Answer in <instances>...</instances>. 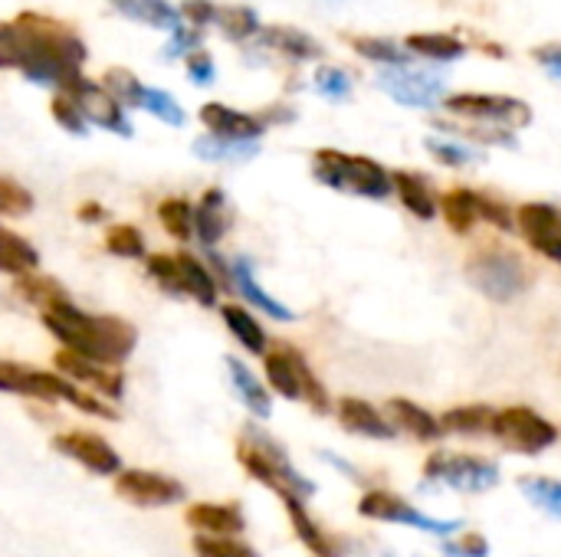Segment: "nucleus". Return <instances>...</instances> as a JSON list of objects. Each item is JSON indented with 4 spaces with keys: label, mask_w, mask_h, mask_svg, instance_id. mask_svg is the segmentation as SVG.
Masks as SVG:
<instances>
[{
    "label": "nucleus",
    "mask_w": 561,
    "mask_h": 557,
    "mask_svg": "<svg viewBox=\"0 0 561 557\" xmlns=\"http://www.w3.org/2000/svg\"><path fill=\"white\" fill-rule=\"evenodd\" d=\"M194 557H260L256 548H250L240 538H210L194 535Z\"/></svg>",
    "instance_id": "45"
},
{
    "label": "nucleus",
    "mask_w": 561,
    "mask_h": 557,
    "mask_svg": "<svg viewBox=\"0 0 561 557\" xmlns=\"http://www.w3.org/2000/svg\"><path fill=\"white\" fill-rule=\"evenodd\" d=\"M33 210V194L16 181L0 177V213L3 217H26Z\"/></svg>",
    "instance_id": "47"
},
{
    "label": "nucleus",
    "mask_w": 561,
    "mask_h": 557,
    "mask_svg": "<svg viewBox=\"0 0 561 557\" xmlns=\"http://www.w3.org/2000/svg\"><path fill=\"white\" fill-rule=\"evenodd\" d=\"M43 328L62 345V351H72V355L89 358V361L105 364V368L125 364L138 345V332L125 318L92 315V312L76 309L72 302L46 309Z\"/></svg>",
    "instance_id": "2"
},
{
    "label": "nucleus",
    "mask_w": 561,
    "mask_h": 557,
    "mask_svg": "<svg viewBox=\"0 0 561 557\" xmlns=\"http://www.w3.org/2000/svg\"><path fill=\"white\" fill-rule=\"evenodd\" d=\"M404 43L411 53L434 59V62H454L467 53V43H460L457 36H447V33H411Z\"/></svg>",
    "instance_id": "35"
},
{
    "label": "nucleus",
    "mask_w": 561,
    "mask_h": 557,
    "mask_svg": "<svg viewBox=\"0 0 561 557\" xmlns=\"http://www.w3.org/2000/svg\"><path fill=\"white\" fill-rule=\"evenodd\" d=\"M463 276L490 302H513V299L526 295L529 286H533V269L526 266V259L510 253V250H503V246L477 250L467 259Z\"/></svg>",
    "instance_id": "5"
},
{
    "label": "nucleus",
    "mask_w": 561,
    "mask_h": 557,
    "mask_svg": "<svg viewBox=\"0 0 561 557\" xmlns=\"http://www.w3.org/2000/svg\"><path fill=\"white\" fill-rule=\"evenodd\" d=\"M62 95H69L76 105H79V112L85 115V121H92V125H99V128H105V131H112V135H118V138H131L135 135V128H131V121H128V115H125V108L99 85V82H92V79H85V76H79Z\"/></svg>",
    "instance_id": "13"
},
{
    "label": "nucleus",
    "mask_w": 561,
    "mask_h": 557,
    "mask_svg": "<svg viewBox=\"0 0 561 557\" xmlns=\"http://www.w3.org/2000/svg\"><path fill=\"white\" fill-rule=\"evenodd\" d=\"M112 7L122 16L138 20V23L154 26V30H178L181 26V13L168 0H112Z\"/></svg>",
    "instance_id": "31"
},
{
    "label": "nucleus",
    "mask_w": 561,
    "mask_h": 557,
    "mask_svg": "<svg viewBox=\"0 0 561 557\" xmlns=\"http://www.w3.org/2000/svg\"><path fill=\"white\" fill-rule=\"evenodd\" d=\"M427 148H431V154L434 158H440L444 164H477V161H483V154L477 151V148H467V144H457V141H427Z\"/></svg>",
    "instance_id": "49"
},
{
    "label": "nucleus",
    "mask_w": 561,
    "mask_h": 557,
    "mask_svg": "<svg viewBox=\"0 0 561 557\" xmlns=\"http://www.w3.org/2000/svg\"><path fill=\"white\" fill-rule=\"evenodd\" d=\"M158 220L161 227L178 240V243H187L194 236V207L191 200L184 197H168L158 204Z\"/></svg>",
    "instance_id": "37"
},
{
    "label": "nucleus",
    "mask_w": 561,
    "mask_h": 557,
    "mask_svg": "<svg viewBox=\"0 0 561 557\" xmlns=\"http://www.w3.org/2000/svg\"><path fill=\"white\" fill-rule=\"evenodd\" d=\"M283 506H286V515H289V522H293V529H296V538H299L312 555L342 557V545H339L332 535H325V532L319 529V522L306 512V502H302V499L283 496Z\"/></svg>",
    "instance_id": "23"
},
{
    "label": "nucleus",
    "mask_w": 561,
    "mask_h": 557,
    "mask_svg": "<svg viewBox=\"0 0 561 557\" xmlns=\"http://www.w3.org/2000/svg\"><path fill=\"white\" fill-rule=\"evenodd\" d=\"M519 492H523L536 509H542L546 515H552V519H559L561 522L559 479H549V476H523V479H519Z\"/></svg>",
    "instance_id": "38"
},
{
    "label": "nucleus",
    "mask_w": 561,
    "mask_h": 557,
    "mask_svg": "<svg viewBox=\"0 0 561 557\" xmlns=\"http://www.w3.org/2000/svg\"><path fill=\"white\" fill-rule=\"evenodd\" d=\"M49 112H53V118L69 131V135H85L89 131V121H85V115L79 112V105L69 98V95H62V92H56L53 95V102H49Z\"/></svg>",
    "instance_id": "46"
},
{
    "label": "nucleus",
    "mask_w": 561,
    "mask_h": 557,
    "mask_svg": "<svg viewBox=\"0 0 561 557\" xmlns=\"http://www.w3.org/2000/svg\"><path fill=\"white\" fill-rule=\"evenodd\" d=\"M381 557H398V555H391V552H385V555H381Z\"/></svg>",
    "instance_id": "56"
},
{
    "label": "nucleus",
    "mask_w": 561,
    "mask_h": 557,
    "mask_svg": "<svg viewBox=\"0 0 561 557\" xmlns=\"http://www.w3.org/2000/svg\"><path fill=\"white\" fill-rule=\"evenodd\" d=\"M388 414H391V423L398 427V430H408L414 440H421V443H434V440H440L444 437V427H440V420L434 417V414H427L421 404H414V401H404V397H394V401H388Z\"/></svg>",
    "instance_id": "27"
},
{
    "label": "nucleus",
    "mask_w": 561,
    "mask_h": 557,
    "mask_svg": "<svg viewBox=\"0 0 561 557\" xmlns=\"http://www.w3.org/2000/svg\"><path fill=\"white\" fill-rule=\"evenodd\" d=\"M542 66H546V72L549 76H556L561 79V43H552V46H542V49H536L533 53Z\"/></svg>",
    "instance_id": "54"
},
{
    "label": "nucleus",
    "mask_w": 561,
    "mask_h": 557,
    "mask_svg": "<svg viewBox=\"0 0 561 557\" xmlns=\"http://www.w3.org/2000/svg\"><path fill=\"white\" fill-rule=\"evenodd\" d=\"M224 364H227V374H230V384H233L240 404H243L256 420H270V414H273V397H270V391L263 387V381H260L243 361H237L233 355H230Z\"/></svg>",
    "instance_id": "24"
},
{
    "label": "nucleus",
    "mask_w": 561,
    "mask_h": 557,
    "mask_svg": "<svg viewBox=\"0 0 561 557\" xmlns=\"http://www.w3.org/2000/svg\"><path fill=\"white\" fill-rule=\"evenodd\" d=\"M102 89H105L122 108H125V105H128V108H141V92H145V85H141L128 69H118V66L108 69L105 79H102Z\"/></svg>",
    "instance_id": "42"
},
{
    "label": "nucleus",
    "mask_w": 561,
    "mask_h": 557,
    "mask_svg": "<svg viewBox=\"0 0 561 557\" xmlns=\"http://www.w3.org/2000/svg\"><path fill=\"white\" fill-rule=\"evenodd\" d=\"M230 227H233V210H230L227 194H224L220 187L204 190L201 204L194 207V236H197L207 250H214V246L230 233Z\"/></svg>",
    "instance_id": "20"
},
{
    "label": "nucleus",
    "mask_w": 561,
    "mask_h": 557,
    "mask_svg": "<svg viewBox=\"0 0 561 557\" xmlns=\"http://www.w3.org/2000/svg\"><path fill=\"white\" fill-rule=\"evenodd\" d=\"M312 174H316L319 184H325L332 190L368 197V200H385L394 190L391 174L378 161L362 158V154H345V151H335V148L316 151Z\"/></svg>",
    "instance_id": "4"
},
{
    "label": "nucleus",
    "mask_w": 561,
    "mask_h": 557,
    "mask_svg": "<svg viewBox=\"0 0 561 557\" xmlns=\"http://www.w3.org/2000/svg\"><path fill=\"white\" fill-rule=\"evenodd\" d=\"M76 213H79V220H82V223H102V220H105V207H102V204H95V200L82 204Z\"/></svg>",
    "instance_id": "55"
},
{
    "label": "nucleus",
    "mask_w": 561,
    "mask_h": 557,
    "mask_svg": "<svg viewBox=\"0 0 561 557\" xmlns=\"http://www.w3.org/2000/svg\"><path fill=\"white\" fill-rule=\"evenodd\" d=\"M36 266H39V253L20 233L0 227V272L26 276V272H36Z\"/></svg>",
    "instance_id": "33"
},
{
    "label": "nucleus",
    "mask_w": 561,
    "mask_h": 557,
    "mask_svg": "<svg viewBox=\"0 0 561 557\" xmlns=\"http://www.w3.org/2000/svg\"><path fill=\"white\" fill-rule=\"evenodd\" d=\"M355 53L371 59V62H381V66H408V49H401L394 39H378V36H358L352 39Z\"/></svg>",
    "instance_id": "43"
},
{
    "label": "nucleus",
    "mask_w": 561,
    "mask_h": 557,
    "mask_svg": "<svg viewBox=\"0 0 561 557\" xmlns=\"http://www.w3.org/2000/svg\"><path fill=\"white\" fill-rule=\"evenodd\" d=\"M325 3H339V0H325Z\"/></svg>",
    "instance_id": "57"
},
{
    "label": "nucleus",
    "mask_w": 561,
    "mask_h": 557,
    "mask_svg": "<svg viewBox=\"0 0 561 557\" xmlns=\"http://www.w3.org/2000/svg\"><path fill=\"white\" fill-rule=\"evenodd\" d=\"M56 374H62L72 384H92L102 401H122L125 394V374L105 364H95L89 358H79L72 351L56 355Z\"/></svg>",
    "instance_id": "17"
},
{
    "label": "nucleus",
    "mask_w": 561,
    "mask_h": 557,
    "mask_svg": "<svg viewBox=\"0 0 561 557\" xmlns=\"http://www.w3.org/2000/svg\"><path fill=\"white\" fill-rule=\"evenodd\" d=\"M490 433H493L506 450L523 453V456H539V453H546L549 446L559 443L556 423H549V420H546L542 414H536L533 407H506V410H496Z\"/></svg>",
    "instance_id": "7"
},
{
    "label": "nucleus",
    "mask_w": 561,
    "mask_h": 557,
    "mask_svg": "<svg viewBox=\"0 0 561 557\" xmlns=\"http://www.w3.org/2000/svg\"><path fill=\"white\" fill-rule=\"evenodd\" d=\"M358 515H362V519H371V522L408 525V529H417V532H427V535H454V532L463 529V522H454V519H431V515L417 512L408 499H401V496H394V492H385V489L365 492L362 502H358Z\"/></svg>",
    "instance_id": "10"
},
{
    "label": "nucleus",
    "mask_w": 561,
    "mask_h": 557,
    "mask_svg": "<svg viewBox=\"0 0 561 557\" xmlns=\"http://www.w3.org/2000/svg\"><path fill=\"white\" fill-rule=\"evenodd\" d=\"M447 112L473 121H490L503 128H523L533 121V108L513 95H490V92H457L444 98Z\"/></svg>",
    "instance_id": "11"
},
{
    "label": "nucleus",
    "mask_w": 561,
    "mask_h": 557,
    "mask_svg": "<svg viewBox=\"0 0 561 557\" xmlns=\"http://www.w3.org/2000/svg\"><path fill=\"white\" fill-rule=\"evenodd\" d=\"M53 450L79 466H85L95 476H118L122 473V456L112 450L108 440H102L99 433H85V430H69L53 437Z\"/></svg>",
    "instance_id": "15"
},
{
    "label": "nucleus",
    "mask_w": 561,
    "mask_h": 557,
    "mask_svg": "<svg viewBox=\"0 0 561 557\" xmlns=\"http://www.w3.org/2000/svg\"><path fill=\"white\" fill-rule=\"evenodd\" d=\"M440 213L444 220L450 223L454 233H470L480 220H483V207H486V197L477 194V190H467V187H454L440 197Z\"/></svg>",
    "instance_id": "25"
},
{
    "label": "nucleus",
    "mask_w": 561,
    "mask_h": 557,
    "mask_svg": "<svg viewBox=\"0 0 561 557\" xmlns=\"http://www.w3.org/2000/svg\"><path fill=\"white\" fill-rule=\"evenodd\" d=\"M391 184H394L401 204H404L417 220H434V217H437V210H440V207H437V197H434L431 184H427L421 174H414V171H394V174H391Z\"/></svg>",
    "instance_id": "30"
},
{
    "label": "nucleus",
    "mask_w": 561,
    "mask_h": 557,
    "mask_svg": "<svg viewBox=\"0 0 561 557\" xmlns=\"http://www.w3.org/2000/svg\"><path fill=\"white\" fill-rule=\"evenodd\" d=\"M214 23L224 30L227 39H250V36L260 33V16H256L253 7H233V3L230 7H217Z\"/></svg>",
    "instance_id": "40"
},
{
    "label": "nucleus",
    "mask_w": 561,
    "mask_h": 557,
    "mask_svg": "<svg viewBox=\"0 0 561 557\" xmlns=\"http://www.w3.org/2000/svg\"><path fill=\"white\" fill-rule=\"evenodd\" d=\"M181 16H187L194 26H207V23H214V16H217V7H214L210 0H184V7H181Z\"/></svg>",
    "instance_id": "52"
},
{
    "label": "nucleus",
    "mask_w": 561,
    "mask_h": 557,
    "mask_svg": "<svg viewBox=\"0 0 561 557\" xmlns=\"http://www.w3.org/2000/svg\"><path fill=\"white\" fill-rule=\"evenodd\" d=\"M197 43H201V33H197V30H187V26L181 30V26H178V30H174V36H171V46L164 49V56L171 59V56H181L184 49H191V53H194V49H201Z\"/></svg>",
    "instance_id": "53"
},
{
    "label": "nucleus",
    "mask_w": 561,
    "mask_h": 557,
    "mask_svg": "<svg viewBox=\"0 0 561 557\" xmlns=\"http://www.w3.org/2000/svg\"><path fill=\"white\" fill-rule=\"evenodd\" d=\"M237 460H240V466H243L256 483H263L266 489H273L279 499H283V496H296V499L306 502L309 496H316V483L306 479V476L289 463L286 450H283L270 433H263L256 423H250V427L243 430V440H240V446H237Z\"/></svg>",
    "instance_id": "3"
},
{
    "label": "nucleus",
    "mask_w": 561,
    "mask_h": 557,
    "mask_svg": "<svg viewBox=\"0 0 561 557\" xmlns=\"http://www.w3.org/2000/svg\"><path fill=\"white\" fill-rule=\"evenodd\" d=\"M16 292L23 302L36 305L39 312L53 309V305H62L69 302V292L59 279L53 276H39V272H26V276H16Z\"/></svg>",
    "instance_id": "32"
},
{
    "label": "nucleus",
    "mask_w": 561,
    "mask_h": 557,
    "mask_svg": "<svg viewBox=\"0 0 561 557\" xmlns=\"http://www.w3.org/2000/svg\"><path fill=\"white\" fill-rule=\"evenodd\" d=\"M335 414H339V423L355 437H365V440H394L398 437V427L362 397H342Z\"/></svg>",
    "instance_id": "21"
},
{
    "label": "nucleus",
    "mask_w": 561,
    "mask_h": 557,
    "mask_svg": "<svg viewBox=\"0 0 561 557\" xmlns=\"http://www.w3.org/2000/svg\"><path fill=\"white\" fill-rule=\"evenodd\" d=\"M201 121L207 125V131L214 138H224V141H260V135L266 131L263 118L237 112V108L220 105V102H207L201 108Z\"/></svg>",
    "instance_id": "18"
},
{
    "label": "nucleus",
    "mask_w": 561,
    "mask_h": 557,
    "mask_svg": "<svg viewBox=\"0 0 561 557\" xmlns=\"http://www.w3.org/2000/svg\"><path fill=\"white\" fill-rule=\"evenodd\" d=\"M145 272H148V279H151L161 292H168L171 299H184V295H187V292H184V279H181V266H178L174 256H168V253L145 256Z\"/></svg>",
    "instance_id": "39"
},
{
    "label": "nucleus",
    "mask_w": 561,
    "mask_h": 557,
    "mask_svg": "<svg viewBox=\"0 0 561 557\" xmlns=\"http://www.w3.org/2000/svg\"><path fill=\"white\" fill-rule=\"evenodd\" d=\"M141 108L151 112V115H158V121H164V125H171V128H181V125H184V108H181V105L174 102V95L164 92V89H148V85H145V92H141Z\"/></svg>",
    "instance_id": "44"
},
{
    "label": "nucleus",
    "mask_w": 561,
    "mask_h": 557,
    "mask_svg": "<svg viewBox=\"0 0 561 557\" xmlns=\"http://www.w3.org/2000/svg\"><path fill=\"white\" fill-rule=\"evenodd\" d=\"M263 371L270 387L286 397V401H306L316 414H329V391L322 387V381L312 374L309 361L296 351V348H273L263 355Z\"/></svg>",
    "instance_id": "6"
},
{
    "label": "nucleus",
    "mask_w": 561,
    "mask_h": 557,
    "mask_svg": "<svg viewBox=\"0 0 561 557\" xmlns=\"http://www.w3.org/2000/svg\"><path fill=\"white\" fill-rule=\"evenodd\" d=\"M174 259H178V266H181L184 292H187L201 309H214V305H217L220 282L214 279V272L207 269V263H204V259H197L194 253H178Z\"/></svg>",
    "instance_id": "29"
},
{
    "label": "nucleus",
    "mask_w": 561,
    "mask_h": 557,
    "mask_svg": "<svg viewBox=\"0 0 561 557\" xmlns=\"http://www.w3.org/2000/svg\"><path fill=\"white\" fill-rule=\"evenodd\" d=\"M260 46H270L296 62H309V59H319L322 56V46L319 39H312L309 33L296 30V26H260Z\"/></svg>",
    "instance_id": "26"
},
{
    "label": "nucleus",
    "mask_w": 561,
    "mask_h": 557,
    "mask_svg": "<svg viewBox=\"0 0 561 557\" xmlns=\"http://www.w3.org/2000/svg\"><path fill=\"white\" fill-rule=\"evenodd\" d=\"M256 151H260L256 141H224V138H214V135H201L194 141V154L201 161H214V164H220V161H227V164L250 161V158H256Z\"/></svg>",
    "instance_id": "36"
},
{
    "label": "nucleus",
    "mask_w": 561,
    "mask_h": 557,
    "mask_svg": "<svg viewBox=\"0 0 561 557\" xmlns=\"http://www.w3.org/2000/svg\"><path fill=\"white\" fill-rule=\"evenodd\" d=\"M316 89H319L325 98L342 102V98H348V92H352V76L342 72V69H335V66H322V69H316Z\"/></svg>",
    "instance_id": "48"
},
{
    "label": "nucleus",
    "mask_w": 561,
    "mask_h": 557,
    "mask_svg": "<svg viewBox=\"0 0 561 557\" xmlns=\"http://www.w3.org/2000/svg\"><path fill=\"white\" fill-rule=\"evenodd\" d=\"M115 496L138 506V509H168L184 502L187 489L174 476L151 473V469H122L115 476Z\"/></svg>",
    "instance_id": "12"
},
{
    "label": "nucleus",
    "mask_w": 561,
    "mask_h": 557,
    "mask_svg": "<svg viewBox=\"0 0 561 557\" xmlns=\"http://www.w3.org/2000/svg\"><path fill=\"white\" fill-rule=\"evenodd\" d=\"M444 555L447 557H490V542L477 532L460 535L457 542H444Z\"/></svg>",
    "instance_id": "50"
},
{
    "label": "nucleus",
    "mask_w": 561,
    "mask_h": 557,
    "mask_svg": "<svg viewBox=\"0 0 561 557\" xmlns=\"http://www.w3.org/2000/svg\"><path fill=\"white\" fill-rule=\"evenodd\" d=\"M496 410L486 404H467V407H454L440 417L444 433H460V437H480L490 433Z\"/></svg>",
    "instance_id": "34"
},
{
    "label": "nucleus",
    "mask_w": 561,
    "mask_h": 557,
    "mask_svg": "<svg viewBox=\"0 0 561 557\" xmlns=\"http://www.w3.org/2000/svg\"><path fill=\"white\" fill-rule=\"evenodd\" d=\"M0 394L33 397V401H43V404L66 401L69 407H76L79 397H82L79 384L66 381L62 374L26 368V364H13V361H0Z\"/></svg>",
    "instance_id": "9"
},
{
    "label": "nucleus",
    "mask_w": 561,
    "mask_h": 557,
    "mask_svg": "<svg viewBox=\"0 0 561 557\" xmlns=\"http://www.w3.org/2000/svg\"><path fill=\"white\" fill-rule=\"evenodd\" d=\"M85 62V43L69 23L23 10L13 23H0V69H20L36 85L66 92Z\"/></svg>",
    "instance_id": "1"
},
{
    "label": "nucleus",
    "mask_w": 561,
    "mask_h": 557,
    "mask_svg": "<svg viewBox=\"0 0 561 557\" xmlns=\"http://www.w3.org/2000/svg\"><path fill=\"white\" fill-rule=\"evenodd\" d=\"M220 318H224L227 332L237 338L240 348H247V351L256 355V358H263V355L270 351V338H266L263 325L256 322V315H253L250 309H243V305H237V302H227V305L220 309Z\"/></svg>",
    "instance_id": "28"
},
{
    "label": "nucleus",
    "mask_w": 561,
    "mask_h": 557,
    "mask_svg": "<svg viewBox=\"0 0 561 557\" xmlns=\"http://www.w3.org/2000/svg\"><path fill=\"white\" fill-rule=\"evenodd\" d=\"M431 483H444L454 492H490L500 486V466L467 453H434L424 463Z\"/></svg>",
    "instance_id": "8"
},
{
    "label": "nucleus",
    "mask_w": 561,
    "mask_h": 557,
    "mask_svg": "<svg viewBox=\"0 0 561 557\" xmlns=\"http://www.w3.org/2000/svg\"><path fill=\"white\" fill-rule=\"evenodd\" d=\"M184 69H187V79H191L194 85H210V82L217 79V72H214V59H210V53H204V49L187 53Z\"/></svg>",
    "instance_id": "51"
},
{
    "label": "nucleus",
    "mask_w": 561,
    "mask_h": 557,
    "mask_svg": "<svg viewBox=\"0 0 561 557\" xmlns=\"http://www.w3.org/2000/svg\"><path fill=\"white\" fill-rule=\"evenodd\" d=\"M516 230L523 240L546 256L549 263L561 266V210L552 204H523L516 210Z\"/></svg>",
    "instance_id": "16"
},
{
    "label": "nucleus",
    "mask_w": 561,
    "mask_h": 557,
    "mask_svg": "<svg viewBox=\"0 0 561 557\" xmlns=\"http://www.w3.org/2000/svg\"><path fill=\"white\" fill-rule=\"evenodd\" d=\"M187 525L194 529V535H210V538H237L247 529L243 509L233 502H197L184 512Z\"/></svg>",
    "instance_id": "19"
},
{
    "label": "nucleus",
    "mask_w": 561,
    "mask_h": 557,
    "mask_svg": "<svg viewBox=\"0 0 561 557\" xmlns=\"http://www.w3.org/2000/svg\"><path fill=\"white\" fill-rule=\"evenodd\" d=\"M378 85L401 105L411 108H434L444 95V79L434 72L408 69V66H388L378 72Z\"/></svg>",
    "instance_id": "14"
},
{
    "label": "nucleus",
    "mask_w": 561,
    "mask_h": 557,
    "mask_svg": "<svg viewBox=\"0 0 561 557\" xmlns=\"http://www.w3.org/2000/svg\"><path fill=\"white\" fill-rule=\"evenodd\" d=\"M230 282H233V292H240V295H243L253 309H260L266 318H276V322H293V318H296V312H293L289 305L276 302V299L256 282L250 256H233V259H230Z\"/></svg>",
    "instance_id": "22"
},
{
    "label": "nucleus",
    "mask_w": 561,
    "mask_h": 557,
    "mask_svg": "<svg viewBox=\"0 0 561 557\" xmlns=\"http://www.w3.org/2000/svg\"><path fill=\"white\" fill-rule=\"evenodd\" d=\"M105 250L118 259H145L148 250H145V233L131 223H115L108 233H105Z\"/></svg>",
    "instance_id": "41"
}]
</instances>
